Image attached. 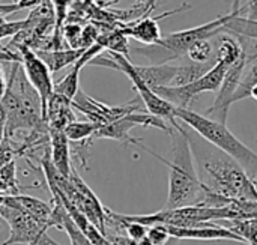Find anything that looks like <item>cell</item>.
<instances>
[{"label":"cell","instance_id":"cell-1","mask_svg":"<svg viewBox=\"0 0 257 245\" xmlns=\"http://www.w3.org/2000/svg\"><path fill=\"white\" fill-rule=\"evenodd\" d=\"M184 128L203 187L202 205L221 208L230 202H257V187L247 172L185 124Z\"/></svg>","mask_w":257,"mask_h":245},{"label":"cell","instance_id":"cell-2","mask_svg":"<svg viewBox=\"0 0 257 245\" xmlns=\"http://www.w3.org/2000/svg\"><path fill=\"white\" fill-rule=\"evenodd\" d=\"M172 157L170 160L155 154L145 145L140 148L148 154L163 161L169 167V196L166 206L163 209H175L193 205H202L203 202V187L197 175L194 158L188 139L185 136L184 124L178 120L172 133Z\"/></svg>","mask_w":257,"mask_h":245},{"label":"cell","instance_id":"cell-3","mask_svg":"<svg viewBox=\"0 0 257 245\" xmlns=\"http://www.w3.org/2000/svg\"><path fill=\"white\" fill-rule=\"evenodd\" d=\"M5 116L3 137L15 139L20 131H33L47 128L42 119L41 99L38 92L29 83L20 62H14L5 95L0 101Z\"/></svg>","mask_w":257,"mask_h":245},{"label":"cell","instance_id":"cell-4","mask_svg":"<svg viewBox=\"0 0 257 245\" xmlns=\"http://www.w3.org/2000/svg\"><path fill=\"white\" fill-rule=\"evenodd\" d=\"M175 116L179 122L194 130L211 145L217 146L224 154L232 157L251 179L257 178V154L247 145H244L227 128L226 124H220L214 119L206 117L205 114H199L191 108H176Z\"/></svg>","mask_w":257,"mask_h":245},{"label":"cell","instance_id":"cell-5","mask_svg":"<svg viewBox=\"0 0 257 245\" xmlns=\"http://www.w3.org/2000/svg\"><path fill=\"white\" fill-rule=\"evenodd\" d=\"M241 12V0H232V9L202 26H196L191 29L179 30L167 33L161 38V41L157 45H148L145 48H136L137 53L145 54L149 60H154L157 63H166L172 62L175 59H182L187 54V50L197 41L202 39H212L218 33L223 32L224 24L236 14Z\"/></svg>","mask_w":257,"mask_h":245},{"label":"cell","instance_id":"cell-6","mask_svg":"<svg viewBox=\"0 0 257 245\" xmlns=\"http://www.w3.org/2000/svg\"><path fill=\"white\" fill-rule=\"evenodd\" d=\"M89 65H96V66H104V68H111V69H117L122 71L133 83L134 89L139 93V98L142 99L146 111L152 116H157L163 120H166L167 124H170L172 127H175L178 124V119L175 116V110L176 107H173L170 102H167L166 99H163L160 95H157L136 72L134 69V63L130 60V57L119 54V53H110L108 51V57H102V56H96L93 60L89 62Z\"/></svg>","mask_w":257,"mask_h":245},{"label":"cell","instance_id":"cell-7","mask_svg":"<svg viewBox=\"0 0 257 245\" xmlns=\"http://www.w3.org/2000/svg\"><path fill=\"white\" fill-rule=\"evenodd\" d=\"M2 196L0 218L9 226V236L2 245H60L48 236V229L38 223L33 217L18 208L2 203Z\"/></svg>","mask_w":257,"mask_h":245},{"label":"cell","instance_id":"cell-8","mask_svg":"<svg viewBox=\"0 0 257 245\" xmlns=\"http://www.w3.org/2000/svg\"><path fill=\"white\" fill-rule=\"evenodd\" d=\"M227 66L223 63H214L212 68L203 74L200 78L194 80L193 83L184 84V86H164L157 87L154 92L160 95L163 99L170 102L176 108H190V104L205 92H217L221 86V81L224 78Z\"/></svg>","mask_w":257,"mask_h":245},{"label":"cell","instance_id":"cell-9","mask_svg":"<svg viewBox=\"0 0 257 245\" xmlns=\"http://www.w3.org/2000/svg\"><path fill=\"white\" fill-rule=\"evenodd\" d=\"M140 101L142 99L137 98L123 105H107L104 102H99V101L87 96L84 92L78 90L75 98L72 99V107H75L78 111H81L90 122H93L99 127H104V125H108L114 120L125 117L126 114L145 111L146 108H145L143 102H140Z\"/></svg>","mask_w":257,"mask_h":245},{"label":"cell","instance_id":"cell-10","mask_svg":"<svg viewBox=\"0 0 257 245\" xmlns=\"http://www.w3.org/2000/svg\"><path fill=\"white\" fill-rule=\"evenodd\" d=\"M20 56H21V66L24 69V74L29 80V83L33 86V89L38 92L41 99V110H42V119L45 120L47 114V105L48 99L53 95L54 81L51 78V72L48 66L38 57V54L29 48V47H20Z\"/></svg>","mask_w":257,"mask_h":245},{"label":"cell","instance_id":"cell-11","mask_svg":"<svg viewBox=\"0 0 257 245\" xmlns=\"http://www.w3.org/2000/svg\"><path fill=\"white\" fill-rule=\"evenodd\" d=\"M245 66H247V60H245V57L242 54V57L236 63L230 65L226 69L221 86L217 90L214 105L211 108H208V111L205 114L206 117L214 119V120H217L220 124H227L229 108L233 104V95H235V92H236V89L239 86V81L242 78Z\"/></svg>","mask_w":257,"mask_h":245},{"label":"cell","instance_id":"cell-12","mask_svg":"<svg viewBox=\"0 0 257 245\" xmlns=\"http://www.w3.org/2000/svg\"><path fill=\"white\" fill-rule=\"evenodd\" d=\"M191 6L184 3L181 5L179 8L173 9V11H169V12H164L161 14L160 17H140L131 23H126V24H120V30L123 32L125 36L128 38H133L145 45H157L161 38H163V33H161V29H160V24L158 21L161 18H166V17H170L173 14H178V12H184L187 9H190Z\"/></svg>","mask_w":257,"mask_h":245},{"label":"cell","instance_id":"cell-13","mask_svg":"<svg viewBox=\"0 0 257 245\" xmlns=\"http://www.w3.org/2000/svg\"><path fill=\"white\" fill-rule=\"evenodd\" d=\"M169 232L170 238L175 239H191V241H235L245 244V241L236 235L235 232L229 230L224 226H218L217 223H208L194 227H172L164 226Z\"/></svg>","mask_w":257,"mask_h":245},{"label":"cell","instance_id":"cell-14","mask_svg":"<svg viewBox=\"0 0 257 245\" xmlns=\"http://www.w3.org/2000/svg\"><path fill=\"white\" fill-rule=\"evenodd\" d=\"M2 203L24 211L26 214L33 217L38 223H41L47 229L53 227L51 226V217H53V205L51 203L42 202L39 199H35V197L26 196V194H15V196L3 194Z\"/></svg>","mask_w":257,"mask_h":245},{"label":"cell","instance_id":"cell-15","mask_svg":"<svg viewBox=\"0 0 257 245\" xmlns=\"http://www.w3.org/2000/svg\"><path fill=\"white\" fill-rule=\"evenodd\" d=\"M74 120H75V114L72 111V101L53 92V95L48 99L47 114H45V124L48 130L63 131Z\"/></svg>","mask_w":257,"mask_h":245},{"label":"cell","instance_id":"cell-16","mask_svg":"<svg viewBox=\"0 0 257 245\" xmlns=\"http://www.w3.org/2000/svg\"><path fill=\"white\" fill-rule=\"evenodd\" d=\"M50 134V160L54 169L63 175L69 176L71 173V143L63 131L59 130H48Z\"/></svg>","mask_w":257,"mask_h":245},{"label":"cell","instance_id":"cell-17","mask_svg":"<svg viewBox=\"0 0 257 245\" xmlns=\"http://www.w3.org/2000/svg\"><path fill=\"white\" fill-rule=\"evenodd\" d=\"M136 72L139 77L154 90L157 87H164V86H172L179 65L166 62V63H157V65H149V66H142V65H134Z\"/></svg>","mask_w":257,"mask_h":245},{"label":"cell","instance_id":"cell-18","mask_svg":"<svg viewBox=\"0 0 257 245\" xmlns=\"http://www.w3.org/2000/svg\"><path fill=\"white\" fill-rule=\"evenodd\" d=\"M214 44V50H215V62L217 63H223L224 66H230L233 63H236L241 57H242V47L241 42L238 41L236 36L230 35V33H218Z\"/></svg>","mask_w":257,"mask_h":245},{"label":"cell","instance_id":"cell-19","mask_svg":"<svg viewBox=\"0 0 257 245\" xmlns=\"http://www.w3.org/2000/svg\"><path fill=\"white\" fill-rule=\"evenodd\" d=\"M86 51V48H68V50H36L35 53L38 57L48 66L50 72H57L68 65H74L81 54Z\"/></svg>","mask_w":257,"mask_h":245},{"label":"cell","instance_id":"cell-20","mask_svg":"<svg viewBox=\"0 0 257 245\" xmlns=\"http://www.w3.org/2000/svg\"><path fill=\"white\" fill-rule=\"evenodd\" d=\"M224 33H230L235 36H245V38H253L257 39V21L248 20L241 15V12H236L226 24L223 29Z\"/></svg>","mask_w":257,"mask_h":245},{"label":"cell","instance_id":"cell-21","mask_svg":"<svg viewBox=\"0 0 257 245\" xmlns=\"http://www.w3.org/2000/svg\"><path fill=\"white\" fill-rule=\"evenodd\" d=\"M81 68H83V66L78 65V63L75 62V63H74V69H72L69 74H66L60 81L54 83L53 92H56V93H59V95L68 98L69 101H72V99L75 98L77 92L80 90V89H78V75H80V69H81Z\"/></svg>","mask_w":257,"mask_h":245},{"label":"cell","instance_id":"cell-22","mask_svg":"<svg viewBox=\"0 0 257 245\" xmlns=\"http://www.w3.org/2000/svg\"><path fill=\"white\" fill-rule=\"evenodd\" d=\"M98 128L99 125L90 120H74L63 130V133L69 142H81V140L92 139Z\"/></svg>","mask_w":257,"mask_h":245},{"label":"cell","instance_id":"cell-23","mask_svg":"<svg viewBox=\"0 0 257 245\" xmlns=\"http://www.w3.org/2000/svg\"><path fill=\"white\" fill-rule=\"evenodd\" d=\"M257 84V60L248 63L244 69L242 78L239 81V86L233 95V102L242 101L245 98H250V90L253 86Z\"/></svg>","mask_w":257,"mask_h":245},{"label":"cell","instance_id":"cell-24","mask_svg":"<svg viewBox=\"0 0 257 245\" xmlns=\"http://www.w3.org/2000/svg\"><path fill=\"white\" fill-rule=\"evenodd\" d=\"M215 50H214V44L211 39H202L194 42L188 50H187V57L190 59V62L194 63H209V60L214 57Z\"/></svg>","mask_w":257,"mask_h":245},{"label":"cell","instance_id":"cell-25","mask_svg":"<svg viewBox=\"0 0 257 245\" xmlns=\"http://www.w3.org/2000/svg\"><path fill=\"white\" fill-rule=\"evenodd\" d=\"M17 166L15 161H11L0 167V190L5 193H9L11 196L20 194L18 182H17Z\"/></svg>","mask_w":257,"mask_h":245},{"label":"cell","instance_id":"cell-26","mask_svg":"<svg viewBox=\"0 0 257 245\" xmlns=\"http://www.w3.org/2000/svg\"><path fill=\"white\" fill-rule=\"evenodd\" d=\"M148 241L151 245H167L169 239H170V235L169 232L166 230L164 226H151L149 230H148Z\"/></svg>","mask_w":257,"mask_h":245},{"label":"cell","instance_id":"cell-27","mask_svg":"<svg viewBox=\"0 0 257 245\" xmlns=\"http://www.w3.org/2000/svg\"><path fill=\"white\" fill-rule=\"evenodd\" d=\"M27 26V20L23 21H5L0 14V38L9 36V35H17Z\"/></svg>","mask_w":257,"mask_h":245},{"label":"cell","instance_id":"cell-28","mask_svg":"<svg viewBox=\"0 0 257 245\" xmlns=\"http://www.w3.org/2000/svg\"><path fill=\"white\" fill-rule=\"evenodd\" d=\"M241 15L248 18V20L257 21V0H248L245 5H242L241 6Z\"/></svg>","mask_w":257,"mask_h":245},{"label":"cell","instance_id":"cell-29","mask_svg":"<svg viewBox=\"0 0 257 245\" xmlns=\"http://www.w3.org/2000/svg\"><path fill=\"white\" fill-rule=\"evenodd\" d=\"M6 84L8 81L5 80V75H3V69H2V65H0V101L5 95V90H6Z\"/></svg>","mask_w":257,"mask_h":245},{"label":"cell","instance_id":"cell-30","mask_svg":"<svg viewBox=\"0 0 257 245\" xmlns=\"http://www.w3.org/2000/svg\"><path fill=\"white\" fill-rule=\"evenodd\" d=\"M157 2H158V0H148V2L143 5V6H145V12H146V15H149V14L155 9Z\"/></svg>","mask_w":257,"mask_h":245},{"label":"cell","instance_id":"cell-31","mask_svg":"<svg viewBox=\"0 0 257 245\" xmlns=\"http://www.w3.org/2000/svg\"><path fill=\"white\" fill-rule=\"evenodd\" d=\"M114 2H117V0H101L102 5H110V3H114ZM134 2H137V5H145L148 0H134Z\"/></svg>","mask_w":257,"mask_h":245},{"label":"cell","instance_id":"cell-32","mask_svg":"<svg viewBox=\"0 0 257 245\" xmlns=\"http://www.w3.org/2000/svg\"><path fill=\"white\" fill-rule=\"evenodd\" d=\"M250 98H253V99H256L257 101V84L251 87V90H250Z\"/></svg>","mask_w":257,"mask_h":245},{"label":"cell","instance_id":"cell-33","mask_svg":"<svg viewBox=\"0 0 257 245\" xmlns=\"http://www.w3.org/2000/svg\"><path fill=\"white\" fill-rule=\"evenodd\" d=\"M0 127H3V128H5V116H3L2 108H0Z\"/></svg>","mask_w":257,"mask_h":245},{"label":"cell","instance_id":"cell-34","mask_svg":"<svg viewBox=\"0 0 257 245\" xmlns=\"http://www.w3.org/2000/svg\"><path fill=\"white\" fill-rule=\"evenodd\" d=\"M92 2H93V0H86L84 3H92Z\"/></svg>","mask_w":257,"mask_h":245}]
</instances>
